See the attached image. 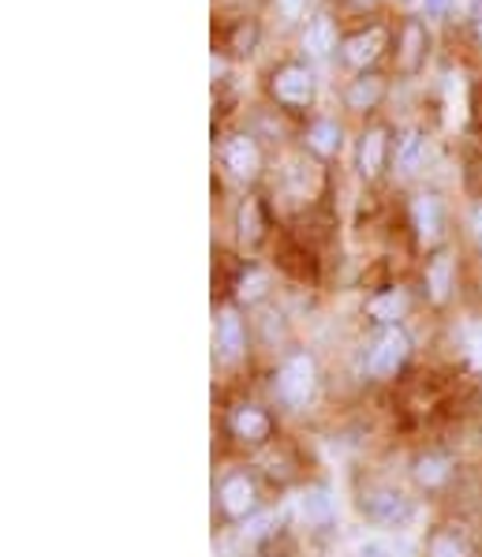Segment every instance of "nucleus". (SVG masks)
Instances as JSON below:
<instances>
[{"label":"nucleus","mask_w":482,"mask_h":557,"mask_svg":"<svg viewBox=\"0 0 482 557\" xmlns=\"http://www.w3.org/2000/svg\"><path fill=\"white\" fill-rule=\"evenodd\" d=\"M314 385H318V367L314 359L307 352H296L284 359L281 374H277V397L288 408H307L314 397Z\"/></svg>","instance_id":"f257e3e1"},{"label":"nucleus","mask_w":482,"mask_h":557,"mask_svg":"<svg viewBox=\"0 0 482 557\" xmlns=\"http://www.w3.org/2000/svg\"><path fill=\"white\" fill-rule=\"evenodd\" d=\"M408 352H411L408 333L397 330V325H390V330L378 337L374 352H370V359H367V371L374 374V379H390V374H397L400 367H404Z\"/></svg>","instance_id":"f03ea898"},{"label":"nucleus","mask_w":482,"mask_h":557,"mask_svg":"<svg viewBox=\"0 0 482 557\" xmlns=\"http://www.w3.org/2000/svg\"><path fill=\"white\" fill-rule=\"evenodd\" d=\"M363 512L374 520V524L393 528V524H404V520L411 517V505L400 491H367L363 494Z\"/></svg>","instance_id":"7ed1b4c3"},{"label":"nucleus","mask_w":482,"mask_h":557,"mask_svg":"<svg viewBox=\"0 0 482 557\" xmlns=\"http://www.w3.org/2000/svg\"><path fill=\"white\" fill-rule=\"evenodd\" d=\"M273 94H277V101H284V106H307L314 98V75L299 64L281 67L273 75Z\"/></svg>","instance_id":"20e7f679"},{"label":"nucleus","mask_w":482,"mask_h":557,"mask_svg":"<svg viewBox=\"0 0 482 557\" xmlns=\"http://www.w3.org/2000/svg\"><path fill=\"white\" fill-rule=\"evenodd\" d=\"M213 348H218L221 363H236L244 356V322L236 319V311L218 314V330H213Z\"/></svg>","instance_id":"39448f33"},{"label":"nucleus","mask_w":482,"mask_h":557,"mask_svg":"<svg viewBox=\"0 0 482 557\" xmlns=\"http://www.w3.org/2000/svg\"><path fill=\"white\" fill-rule=\"evenodd\" d=\"M225 165L232 169V176H236V180H255L258 169H262V153H258L255 139H247V135H236V139H228Z\"/></svg>","instance_id":"423d86ee"},{"label":"nucleus","mask_w":482,"mask_h":557,"mask_svg":"<svg viewBox=\"0 0 482 557\" xmlns=\"http://www.w3.org/2000/svg\"><path fill=\"white\" fill-rule=\"evenodd\" d=\"M382 49H385V30L370 27V30L351 34V38L344 41V60H348V64H356V67H367V64H374V60L382 57Z\"/></svg>","instance_id":"0eeeda50"},{"label":"nucleus","mask_w":482,"mask_h":557,"mask_svg":"<svg viewBox=\"0 0 482 557\" xmlns=\"http://www.w3.org/2000/svg\"><path fill=\"white\" fill-rule=\"evenodd\" d=\"M411 225H416V236L423 239V244H434V239L442 236V202H437L434 195H419V199L411 202Z\"/></svg>","instance_id":"6e6552de"},{"label":"nucleus","mask_w":482,"mask_h":557,"mask_svg":"<svg viewBox=\"0 0 482 557\" xmlns=\"http://www.w3.org/2000/svg\"><path fill=\"white\" fill-rule=\"evenodd\" d=\"M221 509L228 517H247L255 509V483L247 475H232L221 483Z\"/></svg>","instance_id":"1a4fd4ad"},{"label":"nucleus","mask_w":482,"mask_h":557,"mask_svg":"<svg viewBox=\"0 0 482 557\" xmlns=\"http://www.w3.org/2000/svg\"><path fill=\"white\" fill-rule=\"evenodd\" d=\"M468 120V83H464L460 72L445 75V124L460 127Z\"/></svg>","instance_id":"9d476101"},{"label":"nucleus","mask_w":482,"mask_h":557,"mask_svg":"<svg viewBox=\"0 0 482 557\" xmlns=\"http://www.w3.org/2000/svg\"><path fill=\"white\" fill-rule=\"evenodd\" d=\"M232 434L244 442H262V438H270V419L258 408H239L236 416H232Z\"/></svg>","instance_id":"9b49d317"},{"label":"nucleus","mask_w":482,"mask_h":557,"mask_svg":"<svg viewBox=\"0 0 482 557\" xmlns=\"http://www.w3.org/2000/svg\"><path fill=\"white\" fill-rule=\"evenodd\" d=\"M382 161H385V132L374 127L359 143V169H363V176H378L382 173Z\"/></svg>","instance_id":"f8f14e48"},{"label":"nucleus","mask_w":482,"mask_h":557,"mask_svg":"<svg viewBox=\"0 0 482 557\" xmlns=\"http://www.w3.org/2000/svg\"><path fill=\"white\" fill-rule=\"evenodd\" d=\"M330 49H333V23H330V15H318V20L307 23V30H304V53L325 57Z\"/></svg>","instance_id":"ddd939ff"},{"label":"nucleus","mask_w":482,"mask_h":557,"mask_svg":"<svg viewBox=\"0 0 482 557\" xmlns=\"http://www.w3.org/2000/svg\"><path fill=\"white\" fill-rule=\"evenodd\" d=\"M299 517L307 520V524L322 528L333 520V498L325 491H307L304 498H299Z\"/></svg>","instance_id":"4468645a"},{"label":"nucleus","mask_w":482,"mask_h":557,"mask_svg":"<svg viewBox=\"0 0 482 557\" xmlns=\"http://www.w3.org/2000/svg\"><path fill=\"white\" fill-rule=\"evenodd\" d=\"M367 311H370V319H378V322H397L400 314L408 311V296H404L400 288H393V293L370 299Z\"/></svg>","instance_id":"2eb2a0df"},{"label":"nucleus","mask_w":482,"mask_h":557,"mask_svg":"<svg viewBox=\"0 0 482 557\" xmlns=\"http://www.w3.org/2000/svg\"><path fill=\"white\" fill-rule=\"evenodd\" d=\"M427 288H430V296H434L437 304H442V299L449 296V288H453V259H449V255H437V259L430 262Z\"/></svg>","instance_id":"dca6fc26"},{"label":"nucleus","mask_w":482,"mask_h":557,"mask_svg":"<svg viewBox=\"0 0 482 557\" xmlns=\"http://www.w3.org/2000/svg\"><path fill=\"white\" fill-rule=\"evenodd\" d=\"M378 98H382V79H374V75L356 79V83H351V90H348V106L359 109V113H363V109H374Z\"/></svg>","instance_id":"f3484780"},{"label":"nucleus","mask_w":482,"mask_h":557,"mask_svg":"<svg viewBox=\"0 0 482 557\" xmlns=\"http://www.w3.org/2000/svg\"><path fill=\"white\" fill-rule=\"evenodd\" d=\"M307 143L318 150V153H337L341 150V127L333 124V120H318L311 127V135H307Z\"/></svg>","instance_id":"a211bd4d"},{"label":"nucleus","mask_w":482,"mask_h":557,"mask_svg":"<svg viewBox=\"0 0 482 557\" xmlns=\"http://www.w3.org/2000/svg\"><path fill=\"white\" fill-rule=\"evenodd\" d=\"M423 153H427L423 132H408V139L400 143V169H404V173H416L419 161H423Z\"/></svg>","instance_id":"6ab92c4d"},{"label":"nucleus","mask_w":482,"mask_h":557,"mask_svg":"<svg viewBox=\"0 0 482 557\" xmlns=\"http://www.w3.org/2000/svg\"><path fill=\"white\" fill-rule=\"evenodd\" d=\"M464 352H468L471 367H479L482 371V322L464 325Z\"/></svg>","instance_id":"aec40b11"},{"label":"nucleus","mask_w":482,"mask_h":557,"mask_svg":"<svg viewBox=\"0 0 482 557\" xmlns=\"http://www.w3.org/2000/svg\"><path fill=\"white\" fill-rule=\"evenodd\" d=\"M265 285H270V277H265L262 270H251L239 277V299H262L265 296Z\"/></svg>","instance_id":"412c9836"},{"label":"nucleus","mask_w":482,"mask_h":557,"mask_svg":"<svg viewBox=\"0 0 482 557\" xmlns=\"http://www.w3.org/2000/svg\"><path fill=\"white\" fill-rule=\"evenodd\" d=\"M419 49H423V30H419L416 23H411V27L404 30V53H400V64H404V67H416Z\"/></svg>","instance_id":"4be33fe9"},{"label":"nucleus","mask_w":482,"mask_h":557,"mask_svg":"<svg viewBox=\"0 0 482 557\" xmlns=\"http://www.w3.org/2000/svg\"><path fill=\"white\" fill-rule=\"evenodd\" d=\"M419 483H427V486H437L445 475H449V465L445 460H437V457H430V460H419Z\"/></svg>","instance_id":"5701e85b"},{"label":"nucleus","mask_w":482,"mask_h":557,"mask_svg":"<svg viewBox=\"0 0 482 557\" xmlns=\"http://www.w3.org/2000/svg\"><path fill=\"white\" fill-rule=\"evenodd\" d=\"M430 557H468V546L456 535H437L434 543H430Z\"/></svg>","instance_id":"b1692460"},{"label":"nucleus","mask_w":482,"mask_h":557,"mask_svg":"<svg viewBox=\"0 0 482 557\" xmlns=\"http://www.w3.org/2000/svg\"><path fill=\"white\" fill-rule=\"evenodd\" d=\"M390 550H385V543H378V539H367V543L356 546V557H385Z\"/></svg>","instance_id":"393cba45"},{"label":"nucleus","mask_w":482,"mask_h":557,"mask_svg":"<svg viewBox=\"0 0 482 557\" xmlns=\"http://www.w3.org/2000/svg\"><path fill=\"white\" fill-rule=\"evenodd\" d=\"M304 4H307V0H277V8H281L284 20H296V15L304 12Z\"/></svg>","instance_id":"a878e982"},{"label":"nucleus","mask_w":482,"mask_h":557,"mask_svg":"<svg viewBox=\"0 0 482 557\" xmlns=\"http://www.w3.org/2000/svg\"><path fill=\"white\" fill-rule=\"evenodd\" d=\"M270 524H273V517H258V520H251V524L244 528V535L258 539V535H265V531H270Z\"/></svg>","instance_id":"bb28decb"},{"label":"nucleus","mask_w":482,"mask_h":557,"mask_svg":"<svg viewBox=\"0 0 482 557\" xmlns=\"http://www.w3.org/2000/svg\"><path fill=\"white\" fill-rule=\"evenodd\" d=\"M471 233H475V239L482 244V206H475V210H471Z\"/></svg>","instance_id":"cd10ccee"},{"label":"nucleus","mask_w":482,"mask_h":557,"mask_svg":"<svg viewBox=\"0 0 482 557\" xmlns=\"http://www.w3.org/2000/svg\"><path fill=\"white\" fill-rule=\"evenodd\" d=\"M423 8H427V12H445V0H423Z\"/></svg>","instance_id":"c85d7f7f"},{"label":"nucleus","mask_w":482,"mask_h":557,"mask_svg":"<svg viewBox=\"0 0 482 557\" xmlns=\"http://www.w3.org/2000/svg\"><path fill=\"white\" fill-rule=\"evenodd\" d=\"M479 38H482V0H479Z\"/></svg>","instance_id":"c756f323"}]
</instances>
